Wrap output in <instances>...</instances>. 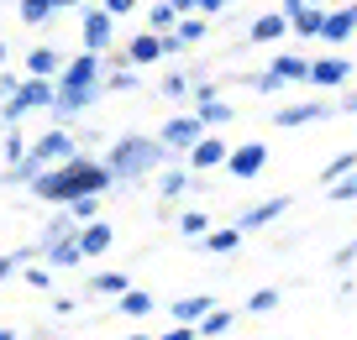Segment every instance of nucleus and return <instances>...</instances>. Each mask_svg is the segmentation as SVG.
I'll use <instances>...</instances> for the list:
<instances>
[{
    "label": "nucleus",
    "mask_w": 357,
    "mask_h": 340,
    "mask_svg": "<svg viewBox=\"0 0 357 340\" xmlns=\"http://www.w3.org/2000/svg\"><path fill=\"white\" fill-rule=\"evenodd\" d=\"M32 157H37L43 168H63V163H74V157H84V147H79V131L47 126L43 136H32Z\"/></svg>",
    "instance_id": "20e7f679"
},
{
    "label": "nucleus",
    "mask_w": 357,
    "mask_h": 340,
    "mask_svg": "<svg viewBox=\"0 0 357 340\" xmlns=\"http://www.w3.org/2000/svg\"><path fill=\"white\" fill-rule=\"evenodd\" d=\"M279 304H284V293H279V288H257V293L247 298V314H273Z\"/></svg>",
    "instance_id": "c9c22d12"
},
{
    "label": "nucleus",
    "mask_w": 357,
    "mask_h": 340,
    "mask_svg": "<svg viewBox=\"0 0 357 340\" xmlns=\"http://www.w3.org/2000/svg\"><path fill=\"white\" fill-rule=\"evenodd\" d=\"M58 11H68V0H16V16H22V26H47Z\"/></svg>",
    "instance_id": "412c9836"
},
{
    "label": "nucleus",
    "mask_w": 357,
    "mask_h": 340,
    "mask_svg": "<svg viewBox=\"0 0 357 340\" xmlns=\"http://www.w3.org/2000/svg\"><path fill=\"white\" fill-rule=\"evenodd\" d=\"M26 288H53V273L47 267H26Z\"/></svg>",
    "instance_id": "37998d69"
},
{
    "label": "nucleus",
    "mask_w": 357,
    "mask_h": 340,
    "mask_svg": "<svg viewBox=\"0 0 357 340\" xmlns=\"http://www.w3.org/2000/svg\"><path fill=\"white\" fill-rule=\"evenodd\" d=\"M84 293L111 298V304H116V298H126V293H132V277H126V273H116V267H105V273H95V277L84 283Z\"/></svg>",
    "instance_id": "a211bd4d"
},
{
    "label": "nucleus",
    "mask_w": 357,
    "mask_h": 340,
    "mask_svg": "<svg viewBox=\"0 0 357 340\" xmlns=\"http://www.w3.org/2000/svg\"><path fill=\"white\" fill-rule=\"evenodd\" d=\"M178 22H184V16H178V0H158V6H147V32H153V37H174Z\"/></svg>",
    "instance_id": "b1692460"
},
{
    "label": "nucleus",
    "mask_w": 357,
    "mask_h": 340,
    "mask_svg": "<svg viewBox=\"0 0 357 340\" xmlns=\"http://www.w3.org/2000/svg\"><path fill=\"white\" fill-rule=\"evenodd\" d=\"M347 173H357V152H336V157H331V163H326V168H321V184H326V188H331V184H342V178H347Z\"/></svg>",
    "instance_id": "72a5a7b5"
},
{
    "label": "nucleus",
    "mask_w": 357,
    "mask_h": 340,
    "mask_svg": "<svg viewBox=\"0 0 357 340\" xmlns=\"http://www.w3.org/2000/svg\"><path fill=\"white\" fill-rule=\"evenodd\" d=\"M105 188H111V173H105V163L100 157H74V163H63V168H47L43 178H37V188H32V199H43V204H74V199H100Z\"/></svg>",
    "instance_id": "f03ea898"
},
{
    "label": "nucleus",
    "mask_w": 357,
    "mask_h": 340,
    "mask_svg": "<svg viewBox=\"0 0 357 340\" xmlns=\"http://www.w3.org/2000/svg\"><path fill=\"white\" fill-rule=\"evenodd\" d=\"M247 89H257V95H289V84H279V74H247Z\"/></svg>",
    "instance_id": "58836bf2"
},
{
    "label": "nucleus",
    "mask_w": 357,
    "mask_h": 340,
    "mask_svg": "<svg viewBox=\"0 0 357 340\" xmlns=\"http://www.w3.org/2000/svg\"><path fill=\"white\" fill-rule=\"evenodd\" d=\"M268 168V147L263 142H242V147H231V157H226V173L231 178H257Z\"/></svg>",
    "instance_id": "9d476101"
},
{
    "label": "nucleus",
    "mask_w": 357,
    "mask_h": 340,
    "mask_svg": "<svg viewBox=\"0 0 357 340\" xmlns=\"http://www.w3.org/2000/svg\"><path fill=\"white\" fill-rule=\"evenodd\" d=\"M226 157H231V147H226V136H205L200 147L190 152V173H215V168H226Z\"/></svg>",
    "instance_id": "f8f14e48"
},
{
    "label": "nucleus",
    "mask_w": 357,
    "mask_h": 340,
    "mask_svg": "<svg viewBox=\"0 0 357 340\" xmlns=\"http://www.w3.org/2000/svg\"><path fill=\"white\" fill-rule=\"evenodd\" d=\"M100 11L111 16V22H121V16H132V11H137V0H100Z\"/></svg>",
    "instance_id": "79ce46f5"
},
{
    "label": "nucleus",
    "mask_w": 357,
    "mask_h": 340,
    "mask_svg": "<svg viewBox=\"0 0 357 340\" xmlns=\"http://www.w3.org/2000/svg\"><path fill=\"white\" fill-rule=\"evenodd\" d=\"M126 63L142 74V68H153V63H163V37H153V32H137L132 42H126Z\"/></svg>",
    "instance_id": "dca6fc26"
},
{
    "label": "nucleus",
    "mask_w": 357,
    "mask_h": 340,
    "mask_svg": "<svg viewBox=\"0 0 357 340\" xmlns=\"http://www.w3.org/2000/svg\"><path fill=\"white\" fill-rule=\"evenodd\" d=\"M352 252H357V236H352Z\"/></svg>",
    "instance_id": "5fc2aeb1"
},
{
    "label": "nucleus",
    "mask_w": 357,
    "mask_h": 340,
    "mask_svg": "<svg viewBox=\"0 0 357 340\" xmlns=\"http://www.w3.org/2000/svg\"><path fill=\"white\" fill-rule=\"evenodd\" d=\"M279 16L289 22V32H300V37H321L326 32V11L310 6V0H279Z\"/></svg>",
    "instance_id": "1a4fd4ad"
},
{
    "label": "nucleus",
    "mask_w": 357,
    "mask_h": 340,
    "mask_svg": "<svg viewBox=\"0 0 357 340\" xmlns=\"http://www.w3.org/2000/svg\"><path fill=\"white\" fill-rule=\"evenodd\" d=\"M79 262H84L79 236H74V241H58V246H47V252H43V267H47V273H68V267H79Z\"/></svg>",
    "instance_id": "bb28decb"
},
{
    "label": "nucleus",
    "mask_w": 357,
    "mask_h": 340,
    "mask_svg": "<svg viewBox=\"0 0 357 340\" xmlns=\"http://www.w3.org/2000/svg\"><path fill=\"white\" fill-rule=\"evenodd\" d=\"M0 340H22V335H16V330H6V325H0Z\"/></svg>",
    "instance_id": "603ef678"
},
{
    "label": "nucleus",
    "mask_w": 357,
    "mask_h": 340,
    "mask_svg": "<svg viewBox=\"0 0 357 340\" xmlns=\"http://www.w3.org/2000/svg\"><path fill=\"white\" fill-rule=\"evenodd\" d=\"M331 115H336L331 99H300V105L273 110V126H279V131H294V126H315V121H331Z\"/></svg>",
    "instance_id": "6e6552de"
},
{
    "label": "nucleus",
    "mask_w": 357,
    "mask_h": 340,
    "mask_svg": "<svg viewBox=\"0 0 357 340\" xmlns=\"http://www.w3.org/2000/svg\"><path fill=\"white\" fill-rule=\"evenodd\" d=\"M105 173H111L116 188H137L142 178H158L163 168H174V152H168L158 136H142V131H121L111 147L100 152Z\"/></svg>",
    "instance_id": "f257e3e1"
},
{
    "label": "nucleus",
    "mask_w": 357,
    "mask_h": 340,
    "mask_svg": "<svg viewBox=\"0 0 357 340\" xmlns=\"http://www.w3.org/2000/svg\"><path fill=\"white\" fill-rule=\"evenodd\" d=\"M205 314H215V298L211 293H184V298L168 304V319H174V325H190V330H200Z\"/></svg>",
    "instance_id": "9b49d317"
},
{
    "label": "nucleus",
    "mask_w": 357,
    "mask_h": 340,
    "mask_svg": "<svg viewBox=\"0 0 357 340\" xmlns=\"http://www.w3.org/2000/svg\"><path fill=\"white\" fill-rule=\"evenodd\" d=\"M158 340H200V335H195L190 325H174V330H163V335H158Z\"/></svg>",
    "instance_id": "de8ad7c7"
},
{
    "label": "nucleus",
    "mask_w": 357,
    "mask_h": 340,
    "mask_svg": "<svg viewBox=\"0 0 357 340\" xmlns=\"http://www.w3.org/2000/svg\"><path fill=\"white\" fill-rule=\"evenodd\" d=\"M63 215L74 225H89V220H100V199H74V204H63Z\"/></svg>",
    "instance_id": "e433bc0d"
},
{
    "label": "nucleus",
    "mask_w": 357,
    "mask_h": 340,
    "mask_svg": "<svg viewBox=\"0 0 357 340\" xmlns=\"http://www.w3.org/2000/svg\"><path fill=\"white\" fill-rule=\"evenodd\" d=\"M195 115H200V126H205V131H215V126H231V115H236V110L226 105L221 95H215V99H200V105H195Z\"/></svg>",
    "instance_id": "c756f323"
},
{
    "label": "nucleus",
    "mask_w": 357,
    "mask_h": 340,
    "mask_svg": "<svg viewBox=\"0 0 357 340\" xmlns=\"http://www.w3.org/2000/svg\"><path fill=\"white\" fill-rule=\"evenodd\" d=\"M11 273H22V262H16V257H0V283H6Z\"/></svg>",
    "instance_id": "09e8293b"
},
{
    "label": "nucleus",
    "mask_w": 357,
    "mask_h": 340,
    "mask_svg": "<svg viewBox=\"0 0 357 340\" xmlns=\"http://www.w3.org/2000/svg\"><path fill=\"white\" fill-rule=\"evenodd\" d=\"M63 68H68V53H58V47H32L26 53V79H63Z\"/></svg>",
    "instance_id": "ddd939ff"
},
{
    "label": "nucleus",
    "mask_w": 357,
    "mask_h": 340,
    "mask_svg": "<svg viewBox=\"0 0 357 340\" xmlns=\"http://www.w3.org/2000/svg\"><path fill=\"white\" fill-rule=\"evenodd\" d=\"M184 74H190V84H211V63H190Z\"/></svg>",
    "instance_id": "49530a36"
},
{
    "label": "nucleus",
    "mask_w": 357,
    "mask_h": 340,
    "mask_svg": "<svg viewBox=\"0 0 357 340\" xmlns=\"http://www.w3.org/2000/svg\"><path fill=\"white\" fill-rule=\"evenodd\" d=\"M0 152H6V168H16L26 152H32V147L22 142V131H6V136H0Z\"/></svg>",
    "instance_id": "4c0bfd02"
},
{
    "label": "nucleus",
    "mask_w": 357,
    "mask_h": 340,
    "mask_svg": "<svg viewBox=\"0 0 357 340\" xmlns=\"http://www.w3.org/2000/svg\"><path fill=\"white\" fill-rule=\"evenodd\" d=\"M58 89H105V58L74 53L68 68H63V79H58Z\"/></svg>",
    "instance_id": "0eeeda50"
},
{
    "label": "nucleus",
    "mask_w": 357,
    "mask_h": 340,
    "mask_svg": "<svg viewBox=\"0 0 357 340\" xmlns=\"http://www.w3.org/2000/svg\"><path fill=\"white\" fill-rule=\"evenodd\" d=\"M326 199H331V204H352V199H357V173H347L342 184H331V188H326Z\"/></svg>",
    "instance_id": "ea45409f"
},
{
    "label": "nucleus",
    "mask_w": 357,
    "mask_h": 340,
    "mask_svg": "<svg viewBox=\"0 0 357 340\" xmlns=\"http://www.w3.org/2000/svg\"><path fill=\"white\" fill-rule=\"evenodd\" d=\"M352 262H357V252H352V241H347V246H342V252H336V257H331V267H336V273H347V267H352Z\"/></svg>",
    "instance_id": "a18cd8bd"
},
{
    "label": "nucleus",
    "mask_w": 357,
    "mask_h": 340,
    "mask_svg": "<svg viewBox=\"0 0 357 340\" xmlns=\"http://www.w3.org/2000/svg\"><path fill=\"white\" fill-rule=\"evenodd\" d=\"M116 241L111 220H89V225H79V252H84V262H95V257H105Z\"/></svg>",
    "instance_id": "4468645a"
},
{
    "label": "nucleus",
    "mask_w": 357,
    "mask_h": 340,
    "mask_svg": "<svg viewBox=\"0 0 357 340\" xmlns=\"http://www.w3.org/2000/svg\"><path fill=\"white\" fill-rule=\"evenodd\" d=\"M190 184H195V173H190V168H163V173H158V199H184V194H190Z\"/></svg>",
    "instance_id": "a878e982"
},
{
    "label": "nucleus",
    "mask_w": 357,
    "mask_h": 340,
    "mask_svg": "<svg viewBox=\"0 0 357 340\" xmlns=\"http://www.w3.org/2000/svg\"><path fill=\"white\" fill-rule=\"evenodd\" d=\"M126 340H158V335H126Z\"/></svg>",
    "instance_id": "864d4df0"
},
{
    "label": "nucleus",
    "mask_w": 357,
    "mask_h": 340,
    "mask_svg": "<svg viewBox=\"0 0 357 340\" xmlns=\"http://www.w3.org/2000/svg\"><path fill=\"white\" fill-rule=\"evenodd\" d=\"M174 231L184 236V241H205V236H211L215 225H211V215H205V209H184V215L174 220Z\"/></svg>",
    "instance_id": "c85d7f7f"
},
{
    "label": "nucleus",
    "mask_w": 357,
    "mask_h": 340,
    "mask_svg": "<svg viewBox=\"0 0 357 340\" xmlns=\"http://www.w3.org/2000/svg\"><path fill=\"white\" fill-rule=\"evenodd\" d=\"M352 32H357V0H352V6H336V11H326L321 42H347Z\"/></svg>",
    "instance_id": "aec40b11"
},
{
    "label": "nucleus",
    "mask_w": 357,
    "mask_h": 340,
    "mask_svg": "<svg viewBox=\"0 0 357 340\" xmlns=\"http://www.w3.org/2000/svg\"><path fill=\"white\" fill-rule=\"evenodd\" d=\"M336 110H347V115H357V95H342V99H336Z\"/></svg>",
    "instance_id": "8fccbe9b"
},
{
    "label": "nucleus",
    "mask_w": 357,
    "mask_h": 340,
    "mask_svg": "<svg viewBox=\"0 0 357 340\" xmlns=\"http://www.w3.org/2000/svg\"><path fill=\"white\" fill-rule=\"evenodd\" d=\"M74 309H79V298H74V293H58V298H53V314H58V319H68Z\"/></svg>",
    "instance_id": "c03bdc74"
},
{
    "label": "nucleus",
    "mask_w": 357,
    "mask_h": 340,
    "mask_svg": "<svg viewBox=\"0 0 357 340\" xmlns=\"http://www.w3.org/2000/svg\"><path fill=\"white\" fill-rule=\"evenodd\" d=\"M268 74H279V84H310V58H300V53H273Z\"/></svg>",
    "instance_id": "6ab92c4d"
},
{
    "label": "nucleus",
    "mask_w": 357,
    "mask_h": 340,
    "mask_svg": "<svg viewBox=\"0 0 357 340\" xmlns=\"http://www.w3.org/2000/svg\"><path fill=\"white\" fill-rule=\"evenodd\" d=\"M347 79H352V63H347V58H315L310 63V84L315 89H342Z\"/></svg>",
    "instance_id": "f3484780"
},
{
    "label": "nucleus",
    "mask_w": 357,
    "mask_h": 340,
    "mask_svg": "<svg viewBox=\"0 0 357 340\" xmlns=\"http://www.w3.org/2000/svg\"><path fill=\"white\" fill-rule=\"evenodd\" d=\"M79 37H84V53H95V58L116 53V22L100 6H84V11H79Z\"/></svg>",
    "instance_id": "39448f33"
},
{
    "label": "nucleus",
    "mask_w": 357,
    "mask_h": 340,
    "mask_svg": "<svg viewBox=\"0 0 357 340\" xmlns=\"http://www.w3.org/2000/svg\"><path fill=\"white\" fill-rule=\"evenodd\" d=\"M205 136H211V131L200 126V115H195V110H184V115H168V121L158 126V142H163L174 157H190L195 147L205 142Z\"/></svg>",
    "instance_id": "7ed1b4c3"
},
{
    "label": "nucleus",
    "mask_w": 357,
    "mask_h": 340,
    "mask_svg": "<svg viewBox=\"0 0 357 340\" xmlns=\"http://www.w3.org/2000/svg\"><path fill=\"white\" fill-rule=\"evenodd\" d=\"M231 325H236L231 309H215V314H205V319H200V330H195V335H200V340H221Z\"/></svg>",
    "instance_id": "473e14b6"
},
{
    "label": "nucleus",
    "mask_w": 357,
    "mask_h": 340,
    "mask_svg": "<svg viewBox=\"0 0 357 340\" xmlns=\"http://www.w3.org/2000/svg\"><path fill=\"white\" fill-rule=\"evenodd\" d=\"M284 37H289V22H284L279 11L252 16V26H247V42H284Z\"/></svg>",
    "instance_id": "4be33fe9"
},
{
    "label": "nucleus",
    "mask_w": 357,
    "mask_h": 340,
    "mask_svg": "<svg viewBox=\"0 0 357 340\" xmlns=\"http://www.w3.org/2000/svg\"><path fill=\"white\" fill-rule=\"evenodd\" d=\"M22 79H26V74H11V68L0 74V110H6V105H11V99H16V89H22Z\"/></svg>",
    "instance_id": "a19ab883"
},
{
    "label": "nucleus",
    "mask_w": 357,
    "mask_h": 340,
    "mask_svg": "<svg viewBox=\"0 0 357 340\" xmlns=\"http://www.w3.org/2000/svg\"><path fill=\"white\" fill-rule=\"evenodd\" d=\"M6 63H11V47H6V42H0V74H6Z\"/></svg>",
    "instance_id": "3c124183"
},
{
    "label": "nucleus",
    "mask_w": 357,
    "mask_h": 340,
    "mask_svg": "<svg viewBox=\"0 0 357 340\" xmlns=\"http://www.w3.org/2000/svg\"><path fill=\"white\" fill-rule=\"evenodd\" d=\"M43 173H47V168L26 152L16 168H6V173H0V188H37V178H43Z\"/></svg>",
    "instance_id": "5701e85b"
},
{
    "label": "nucleus",
    "mask_w": 357,
    "mask_h": 340,
    "mask_svg": "<svg viewBox=\"0 0 357 340\" xmlns=\"http://www.w3.org/2000/svg\"><path fill=\"white\" fill-rule=\"evenodd\" d=\"M74 236H79V225L63 215V209H58V215L47 220L43 231H37V241H32V246H37V252H47V246H58V241H74Z\"/></svg>",
    "instance_id": "393cba45"
},
{
    "label": "nucleus",
    "mask_w": 357,
    "mask_h": 340,
    "mask_svg": "<svg viewBox=\"0 0 357 340\" xmlns=\"http://www.w3.org/2000/svg\"><path fill=\"white\" fill-rule=\"evenodd\" d=\"M200 246H205L211 257H231V252H242V231H236V225H215Z\"/></svg>",
    "instance_id": "cd10ccee"
},
{
    "label": "nucleus",
    "mask_w": 357,
    "mask_h": 340,
    "mask_svg": "<svg viewBox=\"0 0 357 340\" xmlns=\"http://www.w3.org/2000/svg\"><path fill=\"white\" fill-rule=\"evenodd\" d=\"M190 95H195V84H190L184 68H174V74L158 79V99H174V105H178V99H190Z\"/></svg>",
    "instance_id": "7c9ffc66"
},
{
    "label": "nucleus",
    "mask_w": 357,
    "mask_h": 340,
    "mask_svg": "<svg viewBox=\"0 0 357 340\" xmlns=\"http://www.w3.org/2000/svg\"><path fill=\"white\" fill-rule=\"evenodd\" d=\"M289 204L294 199L289 194H268V199H257V204H247V209H236V231H263V225H273V220H284L289 215Z\"/></svg>",
    "instance_id": "423d86ee"
},
{
    "label": "nucleus",
    "mask_w": 357,
    "mask_h": 340,
    "mask_svg": "<svg viewBox=\"0 0 357 340\" xmlns=\"http://www.w3.org/2000/svg\"><path fill=\"white\" fill-rule=\"evenodd\" d=\"M116 309H121L126 319H147L153 314V293H147V288H132L126 298H116Z\"/></svg>",
    "instance_id": "2f4dec72"
},
{
    "label": "nucleus",
    "mask_w": 357,
    "mask_h": 340,
    "mask_svg": "<svg viewBox=\"0 0 357 340\" xmlns=\"http://www.w3.org/2000/svg\"><path fill=\"white\" fill-rule=\"evenodd\" d=\"M205 32H211V22H200V16H184V22L174 26L178 47H200V42H205Z\"/></svg>",
    "instance_id": "f704fd0d"
},
{
    "label": "nucleus",
    "mask_w": 357,
    "mask_h": 340,
    "mask_svg": "<svg viewBox=\"0 0 357 340\" xmlns=\"http://www.w3.org/2000/svg\"><path fill=\"white\" fill-rule=\"evenodd\" d=\"M137 84H142V74L126 63V53H105V89L111 95H132Z\"/></svg>",
    "instance_id": "2eb2a0df"
}]
</instances>
